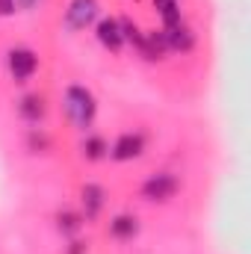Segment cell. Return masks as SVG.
I'll return each instance as SVG.
<instances>
[{"label":"cell","mask_w":251,"mask_h":254,"mask_svg":"<svg viewBox=\"0 0 251 254\" xmlns=\"http://www.w3.org/2000/svg\"><path fill=\"white\" fill-rule=\"evenodd\" d=\"M63 104H65L68 119L74 122V127H80V130L92 127L95 113H98V104H95V95H92L86 86H68Z\"/></svg>","instance_id":"obj_1"},{"label":"cell","mask_w":251,"mask_h":254,"mask_svg":"<svg viewBox=\"0 0 251 254\" xmlns=\"http://www.w3.org/2000/svg\"><path fill=\"white\" fill-rule=\"evenodd\" d=\"M178 190H181V184H178V178L172 172H157V175H151L142 184V198L145 201H154V204H163V201L175 198Z\"/></svg>","instance_id":"obj_2"},{"label":"cell","mask_w":251,"mask_h":254,"mask_svg":"<svg viewBox=\"0 0 251 254\" xmlns=\"http://www.w3.org/2000/svg\"><path fill=\"white\" fill-rule=\"evenodd\" d=\"M101 15V3L98 0H71L65 9V24L71 30H86L95 24V18Z\"/></svg>","instance_id":"obj_3"},{"label":"cell","mask_w":251,"mask_h":254,"mask_svg":"<svg viewBox=\"0 0 251 254\" xmlns=\"http://www.w3.org/2000/svg\"><path fill=\"white\" fill-rule=\"evenodd\" d=\"M6 63H9V74H12L18 83H27V80L39 71V57H36L30 48H12Z\"/></svg>","instance_id":"obj_4"},{"label":"cell","mask_w":251,"mask_h":254,"mask_svg":"<svg viewBox=\"0 0 251 254\" xmlns=\"http://www.w3.org/2000/svg\"><path fill=\"white\" fill-rule=\"evenodd\" d=\"M142 151H145V136H142V133H122V136L113 142L110 157L119 160V163H127V160L142 157Z\"/></svg>","instance_id":"obj_5"},{"label":"cell","mask_w":251,"mask_h":254,"mask_svg":"<svg viewBox=\"0 0 251 254\" xmlns=\"http://www.w3.org/2000/svg\"><path fill=\"white\" fill-rule=\"evenodd\" d=\"M80 204H83V219L86 222H92V219H98L101 216V210H104V204H107V192L101 184H86L83 190H80Z\"/></svg>","instance_id":"obj_6"},{"label":"cell","mask_w":251,"mask_h":254,"mask_svg":"<svg viewBox=\"0 0 251 254\" xmlns=\"http://www.w3.org/2000/svg\"><path fill=\"white\" fill-rule=\"evenodd\" d=\"M98 42H101L107 51H113V54H119V51L125 48V33H122L119 18H104V21H98Z\"/></svg>","instance_id":"obj_7"},{"label":"cell","mask_w":251,"mask_h":254,"mask_svg":"<svg viewBox=\"0 0 251 254\" xmlns=\"http://www.w3.org/2000/svg\"><path fill=\"white\" fill-rule=\"evenodd\" d=\"M136 48H139V54L145 57V60H160L169 48H166V36L163 33H157V30H148V33H142L139 36V42H136Z\"/></svg>","instance_id":"obj_8"},{"label":"cell","mask_w":251,"mask_h":254,"mask_svg":"<svg viewBox=\"0 0 251 254\" xmlns=\"http://www.w3.org/2000/svg\"><path fill=\"white\" fill-rule=\"evenodd\" d=\"M136 234H139V219L130 216V213H119V216L110 222V237L119 240V243H130Z\"/></svg>","instance_id":"obj_9"},{"label":"cell","mask_w":251,"mask_h":254,"mask_svg":"<svg viewBox=\"0 0 251 254\" xmlns=\"http://www.w3.org/2000/svg\"><path fill=\"white\" fill-rule=\"evenodd\" d=\"M18 116L24 122H30V125L42 122V116H45V98L42 95H24L18 101Z\"/></svg>","instance_id":"obj_10"},{"label":"cell","mask_w":251,"mask_h":254,"mask_svg":"<svg viewBox=\"0 0 251 254\" xmlns=\"http://www.w3.org/2000/svg\"><path fill=\"white\" fill-rule=\"evenodd\" d=\"M163 36H166V48H172V51H189V48H192V42H195V36L189 33L184 24L166 27V30H163Z\"/></svg>","instance_id":"obj_11"},{"label":"cell","mask_w":251,"mask_h":254,"mask_svg":"<svg viewBox=\"0 0 251 254\" xmlns=\"http://www.w3.org/2000/svg\"><path fill=\"white\" fill-rule=\"evenodd\" d=\"M80 154H83L89 163H98V160H104V157L110 154V145H107L104 136H86V139L80 142Z\"/></svg>","instance_id":"obj_12"},{"label":"cell","mask_w":251,"mask_h":254,"mask_svg":"<svg viewBox=\"0 0 251 254\" xmlns=\"http://www.w3.org/2000/svg\"><path fill=\"white\" fill-rule=\"evenodd\" d=\"M83 216L80 213H74V210H63L60 216H57V228L63 231L65 237H74V234H80V228H83Z\"/></svg>","instance_id":"obj_13"},{"label":"cell","mask_w":251,"mask_h":254,"mask_svg":"<svg viewBox=\"0 0 251 254\" xmlns=\"http://www.w3.org/2000/svg\"><path fill=\"white\" fill-rule=\"evenodd\" d=\"M154 9L160 12V18H163L166 27L181 24V6H178V0H154Z\"/></svg>","instance_id":"obj_14"},{"label":"cell","mask_w":251,"mask_h":254,"mask_svg":"<svg viewBox=\"0 0 251 254\" xmlns=\"http://www.w3.org/2000/svg\"><path fill=\"white\" fill-rule=\"evenodd\" d=\"M15 9H18V3H15V0H0V15H3V18H6V15H12Z\"/></svg>","instance_id":"obj_15"},{"label":"cell","mask_w":251,"mask_h":254,"mask_svg":"<svg viewBox=\"0 0 251 254\" xmlns=\"http://www.w3.org/2000/svg\"><path fill=\"white\" fill-rule=\"evenodd\" d=\"M18 3V9H33L36 3H42V0H15Z\"/></svg>","instance_id":"obj_16"}]
</instances>
